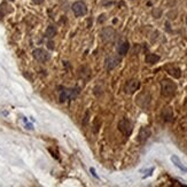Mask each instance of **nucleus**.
<instances>
[{
  "instance_id": "15",
  "label": "nucleus",
  "mask_w": 187,
  "mask_h": 187,
  "mask_svg": "<svg viewBox=\"0 0 187 187\" xmlns=\"http://www.w3.org/2000/svg\"><path fill=\"white\" fill-rule=\"evenodd\" d=\"M171 162H172V163L174 164V165H176L178 169H180L182 171H184V172H187V168L182 165V163L180 162V160L178 159V156H176V155H172V156H171Z\"/></svg>"
},
{
  "instance_id": "11",
  "label": "nucleus",
  "mask_w": 187,
  "mask_h": 187,
  "mask_svg": "<svg viewBox=\"0 0 187 187\" xmlns=\"http://www.w3.org/2000/svg\"><path fill=\"white\" fill-rule=\"evenodd\" d=\"M162 118L164 122H172L173 121V112L171 107H165L162 110Z\"/></svg>"
},
{
  "instance_id": "4",
  "label": "nucleus",
  "mask_w": 187,
  "mask_h": 187,
  "mask_svg": "<svg viewBox=\"0 0 187 187\" xmlns=\"http://www.w3.org/2000/svg\"><path fill=\"white\" fill-rule=\"evenodd\" d=\"M79 94L78 89H71V90H64L62 89L60 93V101L64 102L66 100H74L77 98V95Z\"/></svg>"
},
{
  "instance_id": "6",
  "label": "nucleus",
  "mask_w": 187,
  "mask_h": 187,
  "mask_svg": "<svg viewBox=\"0 0 187 187\" xmlns=\"http://www.w3.org/2000/svg\"><path fill=\"white\" fill-rule=\"evenodd\" d=\"M32 56L38 62H42V63H45L51 57V55L48 54V52H46L45 50H42V48H36L32 52Z\"/></svg>"
},
{
  "instance_id": "17",
  "label": "nucleus",
  "mask_w": 187,
  "mask_h": 187,
  "mask_svg": "<svg viewBox=\"0 0 187 187\" xmlns=\"http://www.w3.org/2000/svg\"><path fill=\"white\" fill-rule=\"evenodd\" d=\"M33 4H37V5H39V4H42L44 2V0H31Z\"/></svg>"
},
{
  "instance_id": "2",
  "label": "nucleus",
  "mask_w": 187,
  "mask_h": 187,
  "mask_svg": "<svg viewBox=\"0 0 187 187\" xmlns=\"http://www.w3.org/2000/svg\"><path fill=\"white\" fill-rule=\"evenodd\" d=\"M150 102H152V97L148 92H141L137 95L136 98V103L142 109H147L149 108Z\"/></svg>"
},
{
  "instance_id": "9",
  "label": "nucleus",
  "mask_w": 187,
  "mask_h": 187,
  "mask_svg": "<svg viewBox=\"0 0 187 187\" xmlns=\"http://www.w3.org/2000/svg\"><path fill=\"white\" fill-rule=\"evenodd\" d=\"M115 36H116V32L112 28H105L101 31V38H102L103 42H110L115 39Z\"/></svg>"
},
{
  "instance_id": "12",
  "label": "nucleus",
  "mask_w": 187,
  "mask_h": 187,
  "mask_svg": "<svg viewBox=\"0 0 187 187\" xmlns=\"http://www.w3.org/2000/svg\"><path fill=\"white\" fill-rule=\"evenodd\" d=\"M167 71H168L169 75H171L172 77H174V78H180V76H182V70H180L178 67L169 66V67H167Z\"/></svg>"
},
{
  "instance_id": "10",
  "label": "nucleus",
  "mask_w": 187,
  "mask_h": 187,
  "mask_svg": "<svg viewBox=\"0 0 187 187\" xmlns=\"http://www.w3.org/2000/svg\"><path fill=\"white\" fill-rule=\"evenodd\" d=\"M150 134H152V131H150L149 127H144L140 129V131H139V136H138V140H139V142H145L148 138L150 137Z\"/></svg>"
},
{
  "instance_id": "1",
  "label": "nucleus",
  "mask_w": 187,
  "mask_h": 187,
  "mask_svg": "<svg viewBox=\"0 0 187 187\" xmlns=\"http://www.w3.org/2000/svg\"><path fill=\"white\" fill-rule=\"evenodd\" d=\"M177 91V85L174 82L170 79H163L161 82V94L162 97H165V98H170L174 95Z\"/></svg>"
},
{
  "instance_id": "13",
  "label": "nucleus",
  "mask_w": 187,
  "mask_h": 187,
  "mask_svg": "<svg viewBox=\"0 0 187 187\" xmlns=\"http://www.w3.org/2000/svg\"><path fill=\"white\" fill-rule=\"evenodd\" d=\"M129 48H130V44L127 42H123L117 46V53L121 56L125 55L127 52H129Z\"/></svg>"
},
{
  "instance_id": "14",
  "label": "nucleus",
  "mask_w": 187,
  "mask_h": 187,
  "mask_svg": "<svg viewBox=\"0 0 187 187\" xmlns=\"http://www.w3.org/2000/svg\"><path fill=\"white\" fill-rule=\"evenodd\" d=\"M161 60V56L157 55V54H147L145 57V61L146 63H148V64H155V63H157L159 61Z\"/></svg>"
},
{
  "instance_id": "7",
  "label": "nucleus",
  "mask_w": 187,
  "mask_h": 187,
  "mask_svg": "<svg viewBox=\"0 0 187 187\" xmlns=\"http://www.w3.org/2000/svg\"><path fill=\"white\" fill-rule=\"evenodd\" d=\"M71 8H72L74 14H75L77 17L84 16V15L87 13V7H86L85 2H83V1H76Z\"/></svg>"
},
{
  "instance_id": "8",
  "label": "nucleus",
  "mask_w": 187,
  "mask_h": 187,
  "mask_svg": "<svg viewBox=\"0 0 187 187\" xmlns=\"http://www.w3.org/2000/svg\"><path fill=\"white\" fill-rule=\"evenodd\" d=\"M140 87V82L138 79H130L127 82L125 87H124V92L127 94H133L136 91H138Z\"/></svg>"
},
{
  "instance_id": "18",
  "label": "nucleus",
  "mask_w": 187,
  "mask_h": 187,
  "mask_svg": "<svg viewBox=\"0 0 187 187\" xmlns=\"http://www.w3.org/2000/svg\"><path fill=\"white\" fill-rule=\"evenodd\" d=\"M90 171L92 172V174H93L94 177H95V178H98V174L95 173V171H94V169H93V168H91V169H90Z\"/></svg>"
},
{
  "instance_id": "16",
  "label": "nucleus",
  "mask_w": 187,
  "mask_h": 187,
  "mask_svg": "<svg viewBox=\"0 0 187 187\" xmlns=\"http://www.w3.org/2000/svg\"><path fill=\"white\" fill-rule=\"evenodd\" d=\"M55 35H56L55 27H53V25H50V27L47 28V30H46V37L52 38V37H54Z\"/></svg>"
},
{
  "instance_id": "5",
  "label": "nucleus",
  "mask_w": 187,
  "mask_h": 187,
  "mask_svg": "<svg viewBox=\"0 0 187 187\" xmlns=\"http://www.w3.org/2000/svg\"><path fill=\"white\" fill-rule=\"evenodd\" d=\"M121 63V57L117 55H110L105 60V69L107 71H112Z\"/></svg>"
},
{
  "instance_id": "3",
  "label": "nucleus",
  "mask_w": 187,
  "mask_h": 187,
  "mask_svg": "<svg viewBox=\"0 0 187 187\" xmlns=\"http://www.w3.org/2000/svg\"><path fill=\"white\" fill-rule=\"evenodd\" d=\"M118 130H119L124 136L129 137L132 133L133 124H132L131 121H129L127 118H123V119L119 121V123H118Z\"/></svg>"
}]
</instances>
